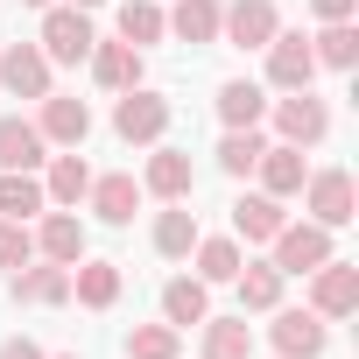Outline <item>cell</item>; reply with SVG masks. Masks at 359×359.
Segmentation results:
<instances>
[{"instance_id":"1","label":"cell","mask_w":359,"mask_h":359,"mask_svg":"<svg viewBox=\"0 0 359 359\" xmlns=\"http://www.w3.org/2000/svg\"><path fill=\"white\" fill-rule=\"evenodd\" d=\"M92 43H99V29H92V15H85V8H71V0H64V8H57V0L43 8L36 50H43L50 64H85V57H92Z\"/></svg>"},{"instance_id":"2","label":"cell","mask_w":359,"mask_h":359,"mask_svg":"<svg viewBox=\"0 0 359 359\" xmlns=\"http://www.w3.org/2000/svg\"><path fill=\"white\" fill-rule=\"evenodd\" d=\"M113 134H120L127 148H155V141L169 134V99L148 92V85H127L120 106H113Z\"/></svg>"},{"instance_id":"3","label":"cell","mask_w":359,"mask_h":359,"mask_svg":"<svg viewBox=\"0 0 359 359\" xmlns=\"http://www.w3.org/2000/svg\"><path fill=\"white\" fill-rule=\"evenodd\" d=\"M296 198H303V212H310L324 233L352 226V212H359V198H352V176H345V169H310Z\"/></svg>"},{"instance_id":"4","label":"cell","mask_w":359,"mask_h":359,"mask_svg":"<svg viewBox=\"0 0 359 359\" xmlns=\"http://www.w3.org/2000/svg\"><path fill=\"white\" fill-rule=\"evenodd\" d=\"M268 113H275V134H282L289 148H317V141L331 134V106H324L310 85H303V92H282Z\"/></svg>"},{"instance_id":"5","label":"cell","mask_w":359,"mask_h":359,"mask_svg":"<svg viewBox=\"0 0 359 359\" xmlns=\"http://www.w3.org/2000/svg\"><path fill=\"white\" fill-rule=\"evenodd\" d=\"M36 134H43L50 148H85V134H92V106L71 99V92H43V99H36Z\"/></svg>"},{"instance_id":"6","label":"cell","mask_w":359,"mask_h":359,"mask_svg":"<svg viewBox=\"0 0 359 359\" xmlns=\"http://www.w3.org/2000/svg\"><path fill=\"white\" fill-rule=\"evenodd\" d=\"M268 345H275L282 359H324V345H331V324H324L317 310H282V303H275Z\"/></svg>"},{"instance_id":"7","label":"cell","mask_w":359,"mask_h":359,"mask_svg":"<svg viewBox=\"0 0 359 359\" xmlns=\"http://www.w3.org/2000/svg\"><path fill=\"white\" fill-rule=\"evenodd\" d=\"M310 310H317L324 324H331V317H352V310H359V268L338 261V254H331L324 268H310Z\"/></svg>"},{"instance_id":"8","label":"cell","mask_w":359,"mask_h":359,"mask_svg":"<svg viewBox=\"0 0 359 359\" xmlns=\"http://www.w3.org/2000/svg\"><path fill=\"white\" fill-rule=\"evenodd\" d=\"M141 191H148V198H162V205H191V191H198L191 155L155 141V155H148V169H141Z\"/></svg>"},{"instance_id":"9","label":"cell","mask_w":359,"mask_h":359,"mask_svg":"<svg viewBox=\"0 0 359 359\" xmlns=\"http://www.w3.org/2000/svg\"><path fill=\"white\" fill-rule=\"evenodd\" d=\"M310 78H317V50H310V36L275 29V36H268V85H275V92H303Z\"/></svg>"},{"instance_id":"10","label":"cell","mask_w":359,"mask_h":359,"mask_svg":"<svg viewBox=\"0 0 359 359\" xmlns=\"http://www.w3.org/2000/svg\"><path fill=\"white\" fill-rule=\"evenodd\" d=\"M268 247H275V268H282V275H310V268H324V261H331V233H324L317 219L282 226Z\"/></svg>"},{"instance_id":"11","label":"cell","mask_w":359,"mask_h":359,"mask_svg":"<svg viewBox=\"0 0 359 359\" xmlns=\"http://www.w3.org/2000/svg\"><path fill=\"white\" fill-rule=\"evenodd\" d=\"M275 29H282L275 0H233V8L219 15V43H233V50H268Z\"/></svg>"},{"instance_id":"12","label":"cell","mask_w":359,"mask_h":359,"mask_svg":"<svg viewBox=\"0 0 359 359\" xmlns=\"http://www.w3.org/2000/svg\"><path fill=\"white\" fill-rule=\"evenodd\" d=\"M0 92L43 99V92H50V57H43L36 43H8V50H0Z\"/></svg>"},{"instance_id":"13","label":"cell","mask_w":359,"mask_h":359,"mask_svg":"<svg viewBox=\"0 0 359 359\" xmlns=\"http://www.w3.org/2000/svg\"><path fill=\"white\" fill-rule=\"evenodd\" d=\"M36 254L78 268V261H85V219H78V212H43V219H36Z\"/></svg>"},{"instance_id":"14","label":"cell","mask_w":359,"mask_h":359,"mask_svg":"<svg viewBox=\"0 0 359 359\" xmlns=\"http://www.w3.org/2000/svg\"><path fill=\"white\" fill-rule=\"evenodd\" d=\"M282 226H289V212H282V198H268V191H254V198L233 205V240H247V247H268Z\"/></svg>"},{"instance_id":"15","label":"cell","mask_w":359,"mask_h":359,"mask_svg":"<svg viewBox=\"0 0 359 359\" xmlns=\"http://www.w3.org/2000/svg\"><path fill=\"white\" fill-rule=\"evenodd\" d=\"M15 296L36 303V310H57V303H71V268L64 261H29V268H15Z\"/></svg>"},{"instance_id":"16","label":"cell","mask_w":359,"mask_h":359,"mask_svg":"<svg viewBox=\"0 0 359 359\" xmlns=\"http://www.w3.org/2000/svg\"><path fill=\"white\" fill-rule=\"evenodd\" d=\"M254 176H261V191H268V198H296L310 169H303V148L268 141V148H261V162H254Z\"/></svg>"},{"instance_id":"17","label":"cell","mask_w":359,"mask_h":359,"mask_svg":"<svg viewBox=\"0 0 359 359\" xmlns=\"http://www.w3.org/2000/svg\"><path fill=\"white\" fill-rule=\"evenodd\" d=\"M92 212H99V226H134V212H141V184H134V176H92Z\"/></svg>"},{"instance_id":"18","label":"cell","mask_w":359,"mask_h":359,"mask_svg":"<svg viewBox=\"0 0 359 359\" xmlns=\"http://www.w3.org/2000/svg\"><path fill=\"white\" fill-rule=\"evenodd\" d=\"M92 191V162L71 148V155H50V176H43V198L57 205V212H78V198Z\"/></svg>"},{"instance_id":"19","label":"cell","mask_w":359,"mask_h":359,"mask_svg":"<svg viewBox=\"0 0 359 359\" xmlns=\"http://www.w3.org/2000/svg\"><path fill=\"white\" fill-rule=\"evenodd\" d=\"M43 162H50V141L36 134V120L8 113L0 120V169H43Z\"/></svg>"},{"instance_id":"20","label":"cell","mask_w":359,"mask_h":359,"mask_svg":"<svg viewBox=\"0 0 359 359\" xmlns=\"http://www.w3.org/2000/svg\"><path fill=\"white\" fill-rule=\"evenodd\" d=\"M219 15H226L219 0H176V8H169L162 22H169V36H176V43L205 50V43H219Z\"/></svg>"},{"instance_id":"21","label":"cell","mask_w":359,"mask_h":359,"mask_svg":"<svg viewBox=\"0 0 359 359\" xmlns=\"http://www.w3.org/2000/svg\"><path fill=\"white\" fill-rule=\"evenodd\" d=\"M92 78H99V92H127V85H141V50L134 43H92Z\"/></svg>"},{"instance_id":"22","label":"cell","mask_w":359,"mask_h":359,"mask_svg":"<svg viewBox=\"0 0 359 359\" xmlns=\"http://www.w3.org/2000/svg\"><path fill=\"white\" fill-rule=\"evenodd\" d=\"M205 317H212V296H205V282H198V275H176V282H162V324L191 331V324H205Z\"/></svg>"},{"instance_id":"23","label":"cell","mask_w":359,"mask_h":359,"mask_svg":"<svg viewBox=\"0 0 359 359\" xmlns=\"http://www.w3.org/2000/svg\"><path fill=\"white\" fill-rule=\"evenodd\" d=\"M71 296L85 310H113L120 303V261H78L71 268Z\"/></svg>"},{"instance_id":"24","label":"cell","mask_w":359,"mask_h":359,"mask_svg":"<svg viewBox=\"0 0 359 359\" xmlns=\"http://www.w3.org/2000/svg\"><path fill=\"white\" fill-rule=\"evenodd\" d=\"M36 212H50L36 169H0V219H22V226H29Z\"/></svg>"},{"instance_id":"25","label":"cell","mask_w":359,"mask_h":359,"mask_svg":"<svg viewBox=\"0 0 359 359\" xmlns=\"http://www.w3.org/2000/svg\"><path fill=\"white\" fill-rule=\"evenodd\" d=\"M219 120H226V127H261V120H268V92H261L254 78H226V85H219Z\"/></svg>"},{"instance_id":"26","label":"cell","mask_w":359,"mask_h":359,"mask_svg":"<svg viewBox=\"0 0 359 359\" xmlns=\"http://www.w3.org/2000/svg\"><path fill=\"white\" fill-rule=\"evenodd\" d=\"M282 268L275 261H240V275H233V289H240V310H275L282 303Z\"/></svg>"},{"instance_id":"27","label":"cell","mask_w":359,"mask_h":359,"mask_svg":"<svg viewBox=\"0 0 359 359\" xmlns=\"http://www.w3.org/2000/svg\"><path fill=\"white\" fill-rule=\"evenodd\" d=\"M191 247H198V212H191V205L155 212V254H162V261H191Z\"/></svg>"},{"instance_id":"28","label":"cell","mask_w":359,"mask_h":359,"mask_svg":"<svg viewBox=\"0 0 359 359\" xmlns=\"http://www.w3.org/2000/svg\"><path fill=\"white\" fill-rule=\"evenodd\" d=\"M205 359H254V331H247V310L240 317H205Z\"/></svg>"},{"instance_id":"29","label":"cell","mask_w":359,"mask_h":359,"mask_svg":"<svg viewBox=\"0 0 359 359\" xmlns=\"http://www.w3.org/2000/svg\"><path fill=\"white\" fill-rule=\"evenodd\" d=\"M162 36H169V22H162V0H120V43L148 50V43H162Z\"/></svg>"},{"instance_id":"30","label":"cell","mask_w":359,"mask_h":359,"mask_svg":"<svg viewBox=\"0 0 359 359\" xmlns=\"http://www.w3.org/2000/svg\"><path fill=\"white\" fill-rule=\"evenodd\" d=\"M261 148H268L261 127H226V141H219V169H226V176H254Z\"/></svg>"},{"instance_id":"31","label":"cell","mask_w":359,"mask_h":359,"mask_svg":"<svg viewBox=\"0 0 359 359\" xmlns=\"http://www.w3.org/2000/svg\"><path fill=\"white\" fill-rule=\"evenodd\" d=\"M191 254H198V282H205V289H212V282H233V275H240V261H247V254H240V240H205V233H198V247H191Z\"/></svg>"},{"instance_id":"32","label":"cell","mask_w":359,"mask_h":359,"mask_svg":"<svg viewBox=\"0 0 359 359\" xmlns=\"http://www.w3.org/2000/svg\"><path fill=\"white\" fill-rule=\"evenodd\" d=\"M310 50H317V64L352 71V64H359V29H352V22H324V36H310Z\"/></svg>"},{"instance_id":"33","label":"cell","mask_w":359,"mask_h":359,"mask_svg":"<svg viewBox=\"0 0 359 359\" xmlns=\"http://www.w3.org/2000/svg\"><path fill=\"white\" fill-rule=\"evenodd\" d=\"M184 352V331L176 324H134L127 331V359H176Z\"/></svg>"},{"instance_id":"34","label":"cell","mask_w":359,"mask_h":359,"mask_svg":"<svg viewBox=\"0 0 359 359\" xmlns=\"http://www.w3.org/2000/svg\"><path fill=\"white\" fill-rule=\"evenodd\" d=\"M36 261V233L22 226V219H0V275H15V268H29Z\"/></svg>"},{"instance_id":"35","label":"cell","mask_w":359,"mask_h":359,"mask_svg":"<svg viewBox=\"0 0 359 359\" xmlns=\"http://www.w3.org/2000/svg\"><path fill=\"white\" fill-rule=\"evenodd\" d=\"M352 8H359V0H310L317 22H352Z\"/></svg>"},{"instance_id":"36","label":"cell","mask_w":359,"mask_h":359,"mask_svg":"<svg viewBox=\"0 0 359 359\" xmlns=\"http://www.w3.org/2000/svg\"><path fill=\"white\" fill-rule=\"evenodd\" d=\"M0 359H50L36 338H8V345H0Z\"/></svg>"},{"instance_id":"37","label":"cell","mask_w":359,"mask_h":359,"mask_svg":"<svg viewBox=\"0 0 359 359\" xmlns=\"http://www.w3.org/2000/svg\"><path fill=\"white\" fill-rule=\"evenodd\" d=\"M22 8H50V0H22Z\"/></svg>"},{"instance_id":"38","label":"cell","mask_w":359,"mask_h":359,"mask_svg":"<svg viewBox=\"0 0 359 359\" xmlns=\"http://www.w3.org/2000/svg\"><path fill=\"white\" fill-rule=\"evenodd\" d=\"M71 8H99V0H71Z\"/></svg>"},{"instance_id":"39","label":"cell","mask_w":359,"mask_h":359,"mask_svg":"<svg viewBox=\"0 0 359 359\" xmlns=\"http://www.w3.org/2000/svg\"><path fill=\"white\" fill-rule=\"evenodd\" d=\"M57 359H78V352H57Z\"/></svg>"}]
</instances>
